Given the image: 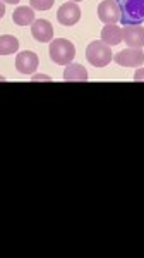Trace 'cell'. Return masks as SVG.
I'll list each match as a JSON object with an SVG mask.
<instances>
[{
    "label": "cell",
    "mask_w": 144,
    "mask_h": 258,
    "mask_svg": "<svg viewBox=\"0 0 144 258\" xmlns=\"http://www.w3.org/2000/svg\"><path fill=\"white\" fill-rule=\"evenodd\" d=\"M120 7L122 26H139L144 23V0H115Z\"/></svg>",
    "instance_id": "cell-1"
},
{
    "label": "cell",
    "mask_w": 144,
    "mask_h": 258,
    "mask_svg": "<svg viewBox=\"0 0 144 258\" xmlns=\"http://www.w3.org/2000/svg\"><path fill=\"white\" fill-rule=\"evenodd\" d=\"M86 59L94 68H105L113 60V53L105 41H91L86 48Z\"/></svg>",
    "instance_id": "cell-2"
},
{
    "label": "cell",
    "mask_w": 144,
    "mask_h": 258,
    "mask_svg": "<svg viewBox=\"0 0 144 258\" xmlns=\"http://www.w3.org/2000/svg\"><path fill=\"white\" fill-rule=\"evenodd\" d=\"M76 57V47L65 38H57L50 41V59L59 66L71 64Z\"/></svg>",
    "instance_id": "cell-3"
},
{
    "label": "cell",
    "mask_w": 144,
    "mask_h": 258,
    "mask_svg": "<svg viewBox=\"0 0 144 258\" xmlns=\"http://www.w3.org/2000/svg\"><path fill=\"white\" fill-rule=\"evenodd\" d=\"M113 60L123 68H141L144 64V52L141 48H125L113 55Z\"/></svg>",
    "instance_id": "cell-4"
},
{
    "label": "cell",
    "mask_w": 144,
    "mask_h": 258,
    "mask_svg": "<svg viewBox=\"0 0 144 258\" xmlns=\"http://www.w3.org/2000/svg\"><path fill=\"white\" fill-rule=\"evenodd\" d=\"M98 18L105 24H117L122 18L120 7L115 0H103L98 6Z\"/></svg>",
    "instance_id": "cell-5"
},
{
    "label": "cell",
    "mask_w": 144,
    "mask_h": 258,
    "mask_svg": "<svg viewBox=\"0 0 144 258\" xmlns=\"http://www.w3.org/2000/svg\"><path fill=\"white\" fill-rule=\"evenodd\" d=\"M57 19L62 26H74L76 23H79L81 19V9L76 2H65L64 6H60V9L57 11Z\"/></svg>",
    "instance_id": "cell-6"
},
{
    "label": "cell",
    "mask_w": 144,
    "mask_h": 258,
    "mask_svg": "<svg viewBox=\"0 0 144 258\" xmlns=\"http://www.w3.org/2000/svg\"><path fill=\"white\" fill-rule=\"evenodd\" d=\"M38 55L35 52H30V50H24V52H19L16 55V69L23 74H33L38 69Z\"/></svg>",
    "instance_id": "cell-7"
},
{
    "label": "cell",
    "mask_w": 144,
    "mask_h": 258,
    "mask_svg": "<svg viewBox=\"0 0 144 258\" xmlns=\"http://www.w3.org/2000/svg\"><path fill=\"white\" fill-rule=\"evenodd\" d=\"M31 35L36 41L41 43H48L53 38V26L47 19H36L31 24Z\"/></svg>",
    "instance_id": "cell-8"
},
{
    "label": "cell",
    "mask_w": 144,
    "mask_h": 258,
    "mask_svg": "<svg viewBox=\"0 0 144 258\" xmlns=\"http://www.w3.org/2000/svg\"><path fill=\"white\" fill-rule=\"evenodd\" d=\"M123 41L129 48L144 47V28L141 26H123Z\"/></svg>",
    "instance_id": "cell-9"
},
{
    "label": "cell",
    "mask_w": 144,
    "mask_h": 258,
    "mask_svg": "<svg viewBox=\"0 0 144 258\" xmlns=\"http://www.w3.org/2000/svg\"><path fill=\"white\" fill-rule=\"evenodd\" d=\"M101 41L106 45H118L123 41V28H118L117 24H105L101 30Z\"/></svg>",
    "instance_id": "cell-10"
},
{
    "label": "cell",
    "mask_w": 144,
    "mask_h": 258,
    "mask_svg": "<svg viewBox=\"0 0 144 258\" xmlns=\"http://www.w3.org/2000/svg\"><path fill=\"white\" fill-rule=\"evenodd\" d=\"M64 80L65 81H86L88 80V71L81 64H67L64 69Z\"/></svg>",
    "instance_id": "cell-11"
},
{
    "label": "cell",
    "mask_w": 144,
    "mask_h": 258,
    "mask_svg": "<svg viewBox=\"0 0 144 258\" xmlns=\"http://www.w3.org/2000/svg\"><path fill=\"white\" fill-rule=\"evenodd\" d=\"M12 19H14V23L18 24V26H28V24L35 23V11H33V7L21 6L14 11Z\"/></svg>",
    "instance_id": "cell-12"
},
{
    "label": "cell",
    "mask_w": 144,
    "mask_h": 258,
    "mask_svg": "<svg viewBox=\"0 0 144 258\" xmlns=\"http://www.w3.org/2000/svg\"><path fill=\"white\" fill-rule=\"evenodd\" d=\"M19 48V41L16 36L12 35H2L0 36V53L2 55H11V53H16Z\"/></svg>",
    "instance_id": "cell-13"
},
{
    "label": "cell",
    "mask_w": 144,
    "mask_h": 258,
    "mask_svg": "<svg viewBox=\"0 0 144 258\" xmlns=\"http://www.w3.org/2000/svg\"><path fill=\"white\" fill-rule=\"evenodd\" d=\"M30 4L36 11H48L55 4V0H30Z\"/></svg>",
    "instance_id": "cell-14"
},
{
    "label": "cell",
    "mask_w": 144,
    "mask_h": 258,
    "mask_svg": "<svg viewBox=\"0 0 144 258\" xmlns=\"http://www.w3.org/2000/svg\"><path fill=\"white\" fill-rule=\"evenodd\" d=\"M134 80H135V81H144V68H139L137 71H135Z\"/></svg>",
    "instance_id": "cell-15"
},
{
    "label": "cell",
    "mask_w": 144,
    "mask_h": 258,
    "mask_svg": "<svg viewBox=\"0 0 144 258\" xmlns=\"http://www.w3.org/2000/svg\"><path fill=\"white\" fill-rule=\"evenodd\" d=\"M33 80H35V81H50L52 78L47 76V74H35V76H33Z\"/></svg>",
    "instance_id": "cell-16"
},
{
    "label": "cell",
    "mask_w": 144,
    "mask_h": 258,
    "mask_svg": "<svg viewBox=\"0 0 144 258\" xmlns=\"http://www.w3.org/2000/svg\"><path fill=\"white\" fill-rule=\"evenodd\" d=\"M4 2H6V4H18L19 0H4Z\"/></svg>",
    "instance_id": "cell-17"
},
{
    "label": "cell",
    "mask_w": 144,
    "mask_h": 258,
    "mask_svg": "<svg viewBox=\"0 0 144 258\" xmlns=\"http://www.w3.org/2000/svg\"><path fill=\"white\" fill-rule=\"evenodd\" d=\"M72 2H81V0H72Z\"/></svg>",
    "instance_id": "cell-18"
}]
</instances>
